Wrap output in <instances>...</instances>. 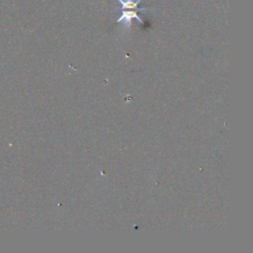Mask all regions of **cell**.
<instances>
[{
	"label": "cell",
	"instance_id": "6da1fadb",
	"mask_svg": "<svg viewBox=\"0 0 253 253\" xmlns=\"http://www.w3.org/2000/svg\"><path fill=\"white\" fill-rule=\"evenodd\" d=\"M136 12V10H123V13L121 17L118 19L117 23H124L126 26H129L132 19H136L139 23H142V20L139 18Z\"/></svg>",
	"mask_w": 253,
	"mask_h": 253
},
{
	"label": "cell",
	"instance_id": "7a4b0ae2",
	"mask_svg": "<svg viewBox=\"0 0 253 253\" xmlns=\"http://www.w3.org/2000/svg\"><path fill=\"white\" fill-rule=\"evenodd\" d=\"M122 5V10H136V11H142L145 8H138V4L141 0H118Z\"/></svg>",
	"mask_w": 253,
	"mask_h": 253
}]
</instances>
